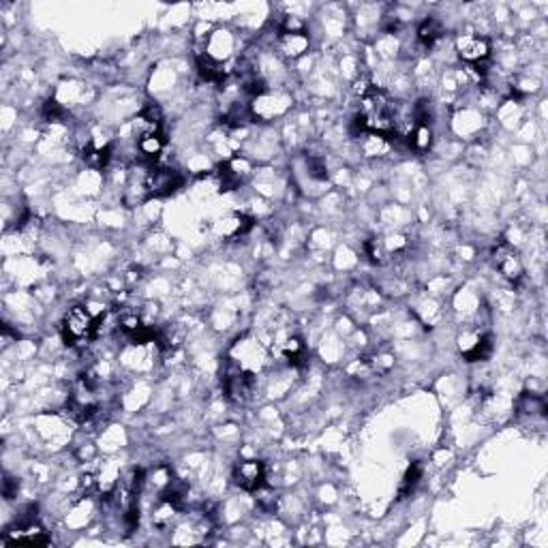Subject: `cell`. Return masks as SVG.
Listing matches in <instances>:
<instances>
[{"instance_id": "cell-9", "label": "cell", "mask_w": 548, "mask_h": 548, "mask_svg": "<svg viewBox=\"0 0 548 548\" xmlns=\"http://www.w3.org/2000/svg\"><path fill=\"white\" fill-rule=\"evenodd\" d=\"M161 109L156 105L146 107L140 116H135L133 120V133L135 140H142V137H150V135H161Z\"/></svg>"}, {"instance_id": "cell-13", "label": "cell", "mask_w": 548, "mask_h": 548, "mask_svg": "<svg viewBox=\"0 0 548 548\" xmlns=\"http://www.w3.org/2000/svg\"><path fill=\"white\" fill-rule=\"evenodd\" d=\"M176 512H178V508H176L172 501L161 499L159 506H156L154 512H152V523H154V527H156V529H168V527H172L174 518H176Z\"/></svg>"}, {"instance_id": "cell-1", "label": "cell", "mask_w": 548, "mask_h": 548, "mask_svg": "<svg viewBox=\"0 0 548 548\" xmlns=\"http://www.w3.org/2000/svg\"><path fill=\"white\" fill-rule=\"evenodd\" d=\"M394 105L386 92L379 88H369L360 97V114H358V127L364 129L366 133L388 137L392 135L394 127Z\"/></svg>"}, {"instance_id": "cell-14", "label": "cell", "mask_w": 548, "mask_h": 548, "mask_svg": "<svg viewBox=\"0 0 548 548\" xmlns=\"http://www.w3.org/2000/svg\"><path fill=\"white\" fill-rule=\"evenodd\" d=\"M163 137L161 135H150V137H142V140H137V150H140V154L148 161H154L161 150H163Z\"/></svg>"}, {"instance_id": "cell-21", "label": "cell", "mask_w": 548, "mask_h": 548, "mask_svg": "<svg viewBox=\"0 0 548 548\" xmlns=\"http://www.w3.org/2000/svg\"><path fill=\"white\" fill-rule=\"evenodd\" d=\"M43 116L49 120V122H61L65 118V109L58 101H47L43 105Z\"/></svg>"}, {"instance_id": "cell-2", "label": "cell", "mask_w": 548, "mask_h": 548, "mask_svg": "<svg viewBox=\"0 0 548 548\" xmlns=\"http://www.w3.org/2000/svg\"><path fill=\"white\" fill-rule=\"evenodd\" d=\"M63 337L67 345H81L97 337V319L88 307H71L63 317Z\"/></svg>"}, {"instance_id": "cell-19", "label": "cell", "mask_w": 548, "mask_h": 548, "mask_svg": "<svg viewBox=\"0 0 548 548\" xmlns=\"http://www.w3.org/2000/svg\"><path fill=\"white\" fill-rule=\"evenodd\" d=\"M366 253H369L371 261H375V264H383L386 261V255H388L386 246H383V240H377V238L366 242Z\"/></svg>"}, {"instance_id": "cell-15", "label": "cell", "mask_w": 548, "mask_h": 548, "mask_svg": "<svg viewBox=\"0 0 548 548\" xmlns=\"http://www.w3.org/2000/svg\"><path fill=\"white\" fill-rule=\"evenodd\" d=\"M433 144V131L428 124H418L416 131L411 133L409 137V146L414 148L416 152H426Z\"/></svg>"}, {"instance_id": "cell-11", "label": "cell", "mask_w": 548, "mask_h": 548, "mask_svg": "<svg viewBox=\"0 0 548 548\" xmlns=\"http://www.w3.org/2000/svg\"><path fill=\"white\" fill-rule=\"evenodd\" d=\"M279 47L287 58H300L305 51H309V37L305 33L296 35H281Z\"/></svg>"}, {"instance_id": "cell-5", "label": "cell", "mask_w": 548, "mask_h": 548, "mask_svg": "<svg viewBox=\"0 0 548 548\" xmlns=\"http://www.w3.org/2000/svg\"><path fill=\"white\" fill-rule=\"evenodd\" d=\"M456 51L465 63L480 65L488 58L490 43L482 35H462L456 39Z\"/></svg>"}, {"instance_id": "cell-6", "label": "cell", "mask_w": 548, "mask_h": 548, "mask_svg": "<svg viewBox=\"0 0 548 548\" xmlns=\"http://www.w3.org/2000/svg\"><path fill=\"white\" fill-rule=\"evenodd\" d=\"M3 544H29V546H45L49 544L47 533L43 531L41 525H37L35 520H26L19 527L5 531Z\"/></svg>"}, {"instance_id": "cell-8", "label": "cell", "mask_w": 548, "mask_h": 548, "mask_svg": "<svg viewBox=\"0 0 548 548\" xmlns=\"http://www.w3.org/2000/svg\"><path fill=\"white\" fill-rule=\"evenodd\" d=\"M495 264H497L499 272L510 281H518L520 277H523V264H520V257L508 244H501L495 249Z\"/></svg>"}, {"instance_id": "cell-4", "label": "cell", "mask_w": 548, "mask_h": 548, "mask_svg": "<svg viewBox=\"0 0 548 548\" xmlns=\"http://www.w3.org/2000/svg\"><path fill=\"white\" fill-rule=\"evenodd\" d=\"M264 478H266L264 462H259L255 458L236 462V467L232 472L234 484L240 486L242 490H249V492H255L259 486H264Z\"/></svg>"}, {"instance_id": "cell-22", "label": "cell", "mask_w": 548, "mask_h": 548, "mask_svg": "<svg viewBox=\"0 0 548 548\" xmlns=\"http://www.w3.org/2000/svg\"><path fill=\"white\" fill-rule=\"evenodd\" d=\"M296 33H305V22L300 17L287 15L281 22V35H296Z\"/></svg>"}, {"instance_id": "cell-7", "label": "cell", "mask_w": 548, "mask_h": 548, "mask_svg": "<svg viewBox=\"0 0 548 548\" xmlns=\"http://www.w3.org/2000/svg\"><path fill=\"white\" fill-rule=\"evenodd\" d=\"M255 386V379L249 371H234L232 375L225 377V392L229 396V401L234 403H244L246 398L251 396Z\"/></svg>"}, {"instance_id": "cell-20", "label": "cell", "mask_w": 548, "mask_h": 548, "mask_svg": "<svg viewBox=\"0 0 548 548\" xmlns=\"http://www.w3.org/2000/svg\"><path fill=\"white\" fill-rule=\"evenodd\" d=\"M420 476H422L420 465H411L409 472L405 474V480H403V486H401V495H407L409 490H414V486L418 484Z\"/></svg>"}, {"instance_id": "cell-3", "label": "cell", "mask_w": 548, "mask_h": 548, "mask_svg": "<svg viewBox=\"0 0 548 548\" xmlns=\"http://www.w3.org/2000/svg\"><path fill=\"white\" fill-rule=\"evenodd\" d=\"M182 178L176 170L172 168H163V166H156L152 168L150 172H146L144 176V188L148 191L150 195L154 198H161V195H170L174 191L180 186Z\"/></svg>"}, {"instance_id": "cell-12", "label": "cell", "mask_w": 548, "mask_h": 548, "mask_svg": "<svg viewBox=\"0 0 548 548\" xmlns=\"http://www.w3.org/2000/svg\"><path fill=\"white\" fill-rule=\"evenodd\" d=\"M198 67H200V73L206 81H212V84H216V81H223L225 79V67L221 61H216L212 58L210 54H206V56H200L198 58Z\"/></svg>"}, {"instance_id": "cell-17", "label": "cell", "mask_w": 548, "mask_h": 548, "mask_svg": "<svg viewBox=\"0 0 548 548\" xmlns=\"http://www.w3.org/2000/svg\"><path fill=\"white\" fill-rule=\"evenodd\" d=\"M281 351H283L285 358H287L289 362H293V364H298L300 360L305 358V345H303V341H300V339H287V341L283 343Z\"/></svg>"}, {"instance_id": "cell-10", "label": "cell", "mask_w": 548, "mask_h": 548, "mask_svg": "<svg viewBox=\"0 0 548 548\" xmlns=\"http://www.w3.org/2000/svg\"><path fill=\"white\" fill-rule=\"evenodd\" d=\"M253 227V218L244 216V214H229L225 216L221 223H218V234L225 236V238H238L242 234H246Z\"/></svg>"}, {"instance_id": "cell-16", "label": "cell", "mask_w": 548, "mask_h": 548, "mask_svg": "<svg viewBox=\"0 0 548 548\" xmlns=\"http://www.w3.org/2000/svg\"><path fill=\"white\" fill-rule=\"evenodd\" d=\"M442 24L437 22V19H433V17H428V19H424L422 24H420V29H418V39H420V43H424V45H433L437 39L442 37Z\"/></svg>"}, {"instance_id": "cell-18", "label": "cell", "mask_w": 548, "mask_h": 548, "mask_svg": "<svg viewBox=\"0 0 548 548\" xmlns=\"http://www.w3.org/2000/svg\"><path fill=\"white\" fill-rule=\"evenodd\" d=\"M520 411H525V414H544L546 403L540 394H525L520 398Z\"/></svg>"}]
</instances>
